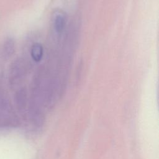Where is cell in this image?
<instances>
[{
    "label": "cell",
    "instance_id": "cell-1",
    "mask_svg": "<svg viewBox=\"0 0 159 159\" xmlns=\"http://www.w3.org/2000/svg\"><path fill=\"white\" fill-rule=\"evenodd\" d=\"M19 124V119L11 102L0 93V129L14 127Z\"/></svg>",
    "mask_w": 159,
    "mask_h": 159
},
{
    "label": "cell",
    "instance_id": "cell-2",
    "mask_svg": "<svg viewBox=\"0 0 159 159\" xmlns=\"http://www.w3.org/2000/svg\"><path fill=\"white\" fill-rule=\"evenodd\" d=\"M9 80L11 84H17L22 79L25 74V66L20 59L16 60L12 64L9 71Z\"/></svg>",
    "mask_w": 159,
    "mask_h": 159
},
{
    "label": "cell",
    "instance_id": "cell-3",
    "mask_svg": "<svg viewBox=\"0 0 159 159\" xmlns=\"http://www.w3.org/2000/svg\"><path fill=\"white\" fill-rule=\"evenodd\" d=\"M14 100L17 110L21 114L25 113L27 106V95L25 88H21L16 91Z\"/></svg>",
    "mask_w": 159,
    "mask_h": 159
},
{
    "label": "cell",
    "instance_id": "cell-4",
    "mask_svg": "<svg viewBox=\"0 0 159 159\" xmlns=\"http://www.w3.org/2000/svg\"><path fill=\"white\" fill-rule=\"evenodd\" d=\"M66 17L64 14L59 13L54 18V29L57 34H61L65 27Z\"/></svg>",
    "mask_w": 159,
    "mask_h": 159
},
{
    "label": "cell",
    "instance_id": "cell-5",
    "mask_svg": "<svg viewBox=\"0 0 159 159\" xmlns=\"http://www.w3.org/2000/svg\"><path fill=\"white\" fill-rule=\"evenodd\" d=\"M30 53H31V57L36 62L40 61L42 58L43 53L42 45L39 43H34L32 46Z\"/></svg>",
    "mask_w": 159,
    "mask_h": 159
},
{
    "label": "cell",
    "instance_id": "cell-6",
    "mask_svg": "<svg viewBox=\"0 0 159 159\" xmlns=\"http://www.w3.org/2000/svg\"><path fill=\"white\" fill-rule=\"evenodd\" d=\"M15 43L13 39L9 38L6 40L3 45V53L5 57L9 58L14 52Z\"/></svg>",
    "mask_w": 159,
    "mask_h": 159
}]
</instances>
